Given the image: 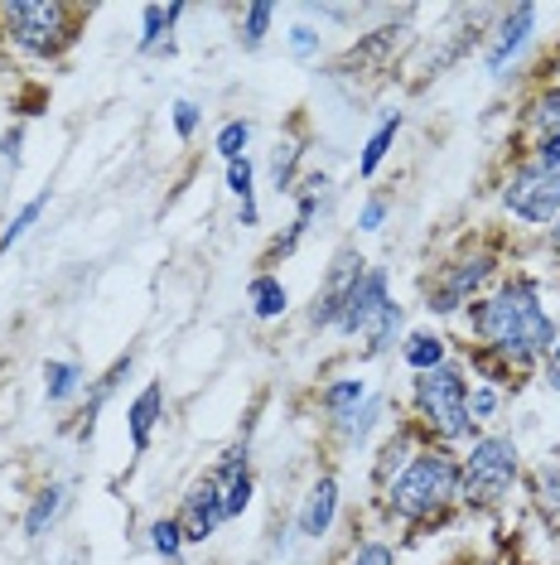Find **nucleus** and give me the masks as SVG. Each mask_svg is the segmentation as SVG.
I'll list each match as a JSON object with an SVG mask.
<instances>
[{"label": "nucleus", "mask_w": 560, "mask_h": 565, "mask_svg": "<svg viewBox=\"0 0 560 565\" xmlns=\"http://www.w3.org/2000/svg\"><path fill=\"white\" fill-rule=\"evenodd\" d=\"M464 324L478 339L474 367L493 387L507 377L531 372L560 343V324H556V315L546 310L541 286L531 276H513L503 290L478 295V300L469 305Z\"/></svg>", "instance_id": "obj_1"}, {"label": "nucleus", "mask_w": 560, "mask_h": 565, "mask_svg": "<svg viewBox=\"0 0 560 565\" xmlns=\"http://www.w3.org/2000/svg\"><path fill=\"white\" fill-rule=\"evenodd\" d=\"M454 503H460V459H454L450 445L416 449L411 465L387 483V512L401 522L444 518Z\"/></svg>", "instance_id": "obj_2"}, {"label": "nucleus", "mask_w": 560, "mask_h": 565, "mask_svg": "<svg viewBox=\"0 0 560 565\" xmlns=\"http://www.w3.org/2000/svg\"><path fill=\"white\" fill-rule=\"evenodd\" d=\"M469 372L460 363H444L435 372H416L411 382V406L420 430L435 445H474L478 440V420L469 416Z\"/></svg>", "instance_id": "obj_3"}, {"label": "nucleus", "mask_w": 560, "mask_h": 565, "mask_svg": "<svg viewBox=\"0 0 560 565\" xmlns=\"http://www.w3.org/2000/svg\"><path fill=\"white\" fill-rule=\"evenodd\" d=\"M521 479V449L513 435H478L460 459V503L469 508H493Z\"/></svg>", "instance_id": "obj_4"}, {"label": "nucleus", "mask_w": 560, "mask_h": 565, "mask_svg": "<svg viewBox=\"0 0 560 565\" xmlns=\"http://www.w3.org/2000/svg\"><path fill=\"white\" fill-rule=\"evenodd\" d=\"M0 20L10 24L15 44L34 58H49L58 54V44H68V24H73V10L58 6V0H20V6H6Z\"/></svg>", "instance_id": "obj_5"}, {"label": "nucleus", "mask_w": 560, "mask_h": 565, "mask_svg": "<svg viewBox=\"0 0 560 565\" xmlns=\"http://www.w3.org/2000/svg\"><path fill=\"white\" fill-rule=\"evenodd\" d=\"M503 209L527 227H551L560 217V174L541 170V164H517L503 184Z\"/></svg>", "instance_id": "obj_6"}, {"label": "nucleus", "mask_w": 560, "mask_h": 565, "mask_svg": "<svg viewBox=\"0 0 560 565\" xmlns=\"http://www.w3.org/2000/svg\"><path fill=\"white\" fill-rule=\"evenodd\" d=\"M493 276H498V256L493 252H474V256H464V262H450L435 286H430L426 310L430 315H460L469 300H478V290L488 286Z\"/></svg>", "instance_id": "obj_7"}, {"label": "nucleus", "mask_w": 560, "mask_h": 565, "mask_svg": "<svg viewBox=\"0 0 560 565\" xmlns=\"http://www.w3.org/2000/svg\"><path fill=\"white\" fill-rule=\"evenodd\" d=\"M180 526H184V542L189 546H203V542H213L218 536V526L227 522V498H223V483L213 479V473H203V479L184 493V503H180Z\"/></svg>", "instance_id": "obj_8"}, {"label": "nucleus", "mask_w": 560, "mask_h": 565, "mask_svg": "<svg viewBox=\"0 0 560 565\" xmlns=\"http://www.w3.org/2000/svg\"><path fill=\"white\" fill-rule=\"evenodd\" d=\"M387 300H391L387 271H381V266H367V271L358 276V286L343 295V310H338L334 333H343V339H363L367 324L381 315V305H387Z\"/></svg>", "instance_id": "obj_9"}, {"label": "nucleus", "mask_w": 560, "mask_h": 565, "mask_svg": "<svg viewBox=\"0 0 560 565\" xmlns=\"http://www.w3.org/2000/svg\"><path fill=\"white\" fill-rule=\"evenodd\" d=\"M363 271H367V262H363L358 247H343V252L334 256V266H329L324 286H320V295H314V310H310V324H314V329H334V324H338L343 295L358 286Z\"/></svg>", "instance_id": "obj_10"}, {"label": "nucleus", "mask_w": 560, "mask_h": 565, "mask_svg": "<svg viewBox=\"0 0 560 565\" xmlns=\"http://www.w3.org/2000/svg\"><path fill=\"white\" fill-rule=\"evenodd\" d=\"M537 15H541L537 6H513V10H503L498 30H493V40H488V54H483V68H488L493 78H503L507 63H517V54L531 44V34H537Z\"/></svg>", "instance_id": "obj_11"}, {"label": "nucleus", "mask_w": 560, "mask_h": 565, "mask_svg": "<svg viewBox=\"0 0 560 565\" xmlns=\"http://www.w3.org/2000/svg\"><path fill=\"white\" fill-rule=\"evenodd\" d=\"M334 518H338V479L324 473V479H314L310 493H304V503L295 512V532L304 536V542H320V536H329Z\"/></svg>", "instance_id": "obj_12"}, {"label": "nucleus", "mask_w": 560, "mask_h": 565, "mask_svg": "<svg viewBox=\"0 0 560 565\" xmlns=\"http://www.w3.org/2000/svg\"><path fill=\"white\" fill-rule=\"evenodd\" d=\"M160 420H164V382H146V387L136 392V402L126 406V435H131L136 455H146L150 449Z\"/></svg>", "instance_id": "obj_13"}, {"label": "nucleus", "mask_w": 560, "mask_h": 565, "mask_svg": "<svg viewBox=\"0 0 560 565\" xmlns=\"http://www.w3.org/2000/svg\"><path fill=\"white\" fill-rule=\"evenodd\" d=\"M401 358H406L411 372H435V367L450 363V339L435 333V329H416L411 339L401 343Z\"/></svg>", "instance_id": "obj_14"}, {"label": "nucleus", "mask_w": 560, "mask_h": 565, "mask_svg": "<svg viewBox=\"0 0 560 565\" xmlns=\"http://www.w3.org/2000/svg\"><path fill=\"white\" fill-rule=\"evenodd\" d=\"M247 305H251V315H257V319H286V310H290L286 280L271 276V271L251 276V280H247Z\"/></svg>", "instance_id": "obj_15"}, {"label": "nucleus", "mask_w": 560, "mask_h": 565, "mask_svg": "<svg viewBox=\"0 0 560 565\" xmlns=\"http://www.w3.org/2000/svg\"><path fill=\"white\" fill-rule=\"evenodd\" d=\"M83 382H87L83 363H68V358H49V363H44V396H49V406L73 402V396L83 392Z\"/></svg>", "instance_id": "obj_16"}, {"label": "nucleus", "mask_w": 560, "mask_h": 565, "mask_svg": "<svg viewBox=\"0 0 560 565\" xmlns=\"http://www.w3.org/2000/svg\"><path fill=\"white\" fill-rule=\"evenodd\" d=\"M401 324H406L401 305H397V300H387V305H381V315H377L373 324H367V333H363V358H381V353L397 349Z\"/></svg>", "instance_id": "obj_17"}, {"label": "nucleus", "mask_w": 560, "mask_h": 565, "mask_svg": "<svg viewBox=\"0 0 560 565\" xmlns=\"http://www.w3.org/2000/svg\"><path fill=\"white\" fill-rule=\"evenodd\" d=\"M363 402H367V382H363V377H334V382H329V387L320 392V406L329 411V416H334V426H343V420H348Z\"/></svg>", "instance_id": "obj_18"}, {"label": "nucleus", "mask_w": 560, "mask_h": 565, "mask_svg": "<svg viewBox=\"0 0 560 565\" xmlns=\"http://www.w3.org/2000/svg\"><path fill=\"white\" fill-rule=\"evenodd\" d=\"M397 131H401V111H387V117L377 121V131L367 136L363 156H358V174H363V179H373V174L381 170V160H387L391 146H397Z\"/></svg>", "instance_id": "obj_19"}, {"label": "nucleus", "mask_w": 560, "mask_h": 565, "mask_svg": "<svg viewBox=\"0 0 560 565\" xmlns=\"http://www.w3.org/2000/svg\"><path fill=\"white\" fill-rule=\"evenodd\" d=\"M180 20H184V6H146L140 10V24H146V34H140V54H160L164 44H174V40H164V34H170Z\"/></svg>", "instance_id": "obj_20"}, {"label": "nucleus", "mask_w": 560, "mask_h": 565, "mask_svg": "<svg viewBox=\"0 0 560 565\" xmlns=\"http://www.w3.org/2000/svg\"><path fill=\"white\" fill-rule=\"evenodd\" d=\"M63 498H68V488H63V483L40 488V493H34V503H30V512H24V536H44L49 526L58 522Z\"/></svg>", "instance_id": "obj_21"}, {"label": "nucleus", "mask_w": 560, "mask_h": 565, "mask_svg": "<svg viewBox=\"0 0 560 565\" xmlns=\"http://www.w3.org/2000/svg\"><path fill=\"white\" fill-rule=\"evenodd\" d=\"M411 455H416V430L401 426L387 445H381V455H377V483H391V479H397V473L411 465Z\"/></svg>", "instance_id": "obj_22"}, {"label": "nucleus", "mask_w": 560, "mask_h": 565, "mask_svg": "<svg viewBox=\"0 0 560 565\" xmlns=\"http://www.w3.org/2000/svg\"><path fill=\"white\" fill-rule=\"evenodd\" d=\"M381 411H387V396H381V392H367V402L338 426L343 445H367V435L377 430V416H381Z\"/></svg>", "instance_id": "obj_23"}, {"label": "nucleus", "mask_w": 560, "mask_h": 565, "mask_svg": "<svg viewBox=\"0 0 560 565\" xmlns=\"http://www.w3.org/2000/svg\"><path fill=\"white\" fill-rule=\"evenodd\" d=\"M271 24H276V6H271V0H257V6H247V10H241V44L261 49L266 34H271Z\"/></svg>", "instance_id": "obj_24"}, {"label": "nucleus", "mask_w": 560, "mask_h": 565, "mask_svg": "<svg viewBox=\"0 0 560 565\" xmlns=\"http://www.w3.org/2000/svg\"><path fill=\"white\" fill-rule=\"evenodd\" d=\"M295 170H300V146L295 140H276V150H271V184H276V194H290V184H295Z\"/></svg>", "instance_id": "obj_25"}, {"label": "nucleus", "mask_w": 560, "mask_h": 565, "mask_svg": "<svg viewBox=\"0 0 560 565\" xmlns=\"http://www.w3.org/2000/svg\"><path fill=\"white\" fill-rule=\"evenodd\" d=\"M247 146H251V121L233 117V121H223V126H218V140H213V150H218V156H223L227 164L247 156Z\"/></svg>", "instance_id": "obj_26"}, {"label": "nucleus", "mask_w": 560, "mask_h": 565, "mask_svg": "<svg viewBox=\"0 0 560 565\" xmlns=\"http://www.w3.org/2000/svg\"><path fill=\"white\" fill-rule=\"evenodd\" d=\"M184 546H189V542H184V526H180V518H155V522H150V551H155V556L174 561Z\"/></svg>", "instance_id": "obj_27"}, {"label": "nucleus", "mask_w": 560, "mask_h": 565, "mask_svg": "<svg viewBox=\"0 0 560 565\" xmlns=\"http://www.w3.org/2000/svg\"><path fill=\"white\" fill-rule=\"evenodd\" d=\"M49 209V194H34L30 203H24V209L15 213V217H10V223H6V233H0V252H10V247H15V242L24 237V233H30V227L34 223H40V213Z\"/></svg>", "instance_id": "obj_28"}, {"label": "nucleus", "mask_w": 560, "mask_h": 565, "mask_svg": "<svg viewBox=\"0 0 560 565\" xmlns=\"http://www.w3.org/2000/svg\"><path fill=\"white\" fill-rule=\"evenodd\" d=\"M531 126H537L541 136H551V131H560V83H551V87H541L537 93V102H531Z\"/></svg>", "instance_id": "obj_29"}, {"label": "nucleus", "mask_w": 560, "mask_h": 565, "mask_svg": "<svg viewBox=\"0 0 560 565\" xmlns=\"http://www.w3.org/2000/svg\"><path fill=\"white\" fill-rule=\"evenodd\" d=\"M498 406H503V392L493 387V382H474V387H469V416L474 420H493Z\"/></svg>", "instance_id": "obj_30"}, {"label": "nucleus", "mask_w": 560, "mask_h": 565, "mask_svg": "<svg viewBox=\"0 0 560 565\" xmlns=\"http://www.w3.org/2000/svg\"><path fill=\"white\" fill-rule=\"evenodd\" d=\"M537 503L546 512H560V465L556 459H546V465L537 469Z\"/></svg>", "instance_id": "obj_31"}, {"label": "nucleus", "mask_w": 560, "mask_h": 565, "mask_svg": "<svg viewBox=\"0 0 560 565\" xmlns=\"http://www.w3.org/2000/svg\"><path fill=\"white\" fill-rule=\"evenodd\" d=\"M290 54H295L300 63L320 58L324 54V34L314 30V24H295V30H290Z\"/></svg>", "instance_id": "obj_32"}, {"label": "nucleus", "mask_w": 560, "mask_h": 565, "mask_svg": "<svg viewBox=\"0 0 560 565\" xmlns=\"http://www.w3.org/2000/svg\"><path fill=\"white\" fill-rule=\"evenodd\" d=\"M251 493H257V479L251 473H237L233 483H223V498H227V518H241L251 508Z\"/></svg>", "instance_id": "obj_33"}, {"label": "nucleus", "mask_w": 560, "mask_h": 565, "mask_svg": "<svg viewBox=\"0 0 560 565\" xmlns=\"http://www.w3.org/2000/svg\"><path fill=\"white\" fill-rule=\"evenodd\" d=\"M387 213H391V199L387 194H373L358 209V233H381V223H387Z\"/></svg>", "instance_id": "obj_34"}, {"label": "nucleus", "mask_w": 560, "mask_h": 565, "mask_svg": "<svg viewBox=\"0 0 560 565\" xmlns=\"http://www.w3.org/2000/svg\"><path fill=\"white\" fill-rule=\"evenodd\" d=\"M198 121H203V107L198 102H174V136L180 140H194V131H198Z\"/></svg>", "instance_id": "obj_35"}, {"label": "nucleus", "mask_w": 560, "mask_h": 565, "mask_svg": "<svg viewBox=\"0 0 560 565\" xmlns=\"http://www.w3.org/2000/svg\"><path fill=\"white\" fill-rule=\"evenodd\" d=\"M531 164H541V170L560 174V131H551V136H537V150H531Z\"/></svg>", "instance_id": "obj_36"}, {"label": "nucleus", "mask_w": 560, "mask_h": 565, "mask_svg": "<svg viewBox=\"0 0 560 565\" xmlns=\"http://www.w3.org/2000/svg\"><path fill=\"white\" fill-rule=\"evenodd\" d=\"M348 565H397V551H391L387 542H363L348 556Z\"/></svg>", "instance_id": "obj_37"}, {"label": "nucleus", "mask_w": 560, "mask_h": 565, "mask_svg": "<svg viewBox=\"0 0 560 565\" xmlns=\"http://www.w3.org/2000/svg\"><path fill=\"white\" fill-rule=\"evenodd\" d=\"M541 387H546V392H560V343L541 358Z\"/></svg>", "instance_id": "obj_38"}, {"label": "nucleus", "mask_w": 560, "mask_h": 565, "mask_svg": "<svg viewBox=\"0 0 560 565\" xmlns=\"http://www.w3.org/2000/svg\"><path fill=\"white\" fill-rule=\"evenodd\" d=\"M546 247H551V252L560 256V217H556V223H551V227H546Z\"/></svg>", "instance_id": "obj_39"}]
</instances>
